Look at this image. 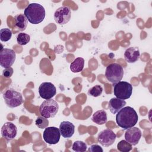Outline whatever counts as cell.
<instances>
[{
  "label": "cell",
  "mask_w": 152,
  "mask_h": 152,
  "mask_svg": "<svg viewBox=\"0 0 152 152\" xmlns=\"http://www.w3.org/2000/svg\"><path fill=\"white\" fill-rule=\"evenodd\" d=\"M107 113L104 110H99L94 112L92 116L91 120L98 125H103L107 122Z\"/></svg>",
  "instance_id": "17"
},
{
  "label": "cell",
  "mask_w": 152,
  "mask_h": 152,
  "mask_svg": "<svg viewBox=\"0 0 152 152\" xmlns=\"http://www.w3.org/2000/svg\"><path fill=\"white\" fill-rule=\"evenodd\" d=\"M59 131L64 138H71L74 134L75 126L69 121H62L59 125Z\"/></svg>",
  "instance_id": "14"
},
{
  "label": "cell",
  "mask_w": 152,
  "mask_h": 152,
  "mask_svg": "<svg viewBox=\"0 0 152 152\" xmlns=\"http://www.w3.org/2000/svg\"><path fill=\"white\" fill-rule=\"evenodd\" d=\"M138 120V116L135 109L131 106H126L119 110L116 116L118 125L124 130L134 126Z\"/></svg>",
  "instance_id": "1"
},
{
  "label": "cell",
  "mask_w": 152,
  "mask_h": 152,
  "mask_svg": "<svg viewBox=\"0 0 152 152\" xmlns=\"http://www.w3.org/2000/svg\"><path fill=\"white\" fill-rule=\"evenodd\" d=\"M61 137V132L59 129L55 126L46 127L43 133V138L44 141L49 144H57Z\"/></svg>",
  "instance_id": "8"
},
{
  "label": "cell",
  "mask_w": 152,
  "mask_h": 152,
  "mask_svg": "<svg viewBox=\"0 0 152 152\" xmlns=\"http://www.w3.org/2000/svg\"><path fill=\"white\" fill-rule=\"evenodd\" d=\"M71 11L68 6H62L58 8L54 14V20L57 24L64 25L69 22L71 19Z\"/></svg>",
  "instance_id": "9"
},
{
  "label": "cell",
  "mask_w": 152,
  "mask_h": 152,
  "mask_svg": "<svg viewBox=\"0 0 152 152\" xmlns=\"http://www.w3.org/2000/svg\"><path fill=\"white\" fill-rule=\"evenodd\" d=\"M39 93L42 99H50L56 95V88L52 83L43 82L39 86Z\"/></svg>",
  "instance_id": "11"
},
{
  "label": "cell",
  "mask_w": 152,
  "mask_h": 152,
  "mask_svg": "<svg viewBox=\"0 0 152 152\" xmlns=\"http://www.w3.org/2000/svg\"><path fill=\"white\" fill-rule=\"evenodd\" d=\"M59 110L58 103L53 99L44 100L39 107V112L42 116L45 118H53Z\"/></svg>",
  "instance_id": "5"
},
{
  "label": "cell",
  "mask_w": 152,
  "mask_h": 152,
  "mask_svg": "<svg viewBox=\"0 0 152 152\" xmlns=\"http://www.w3.org/2000/svg\"><path fill=\"white\" fill-rule=\"evenodd\" d=\"M105 76L106 79L113 84L120 81L124 76L122 66L117 63H113L109 65L106 69Z\"/></svg>",
  "instance_id": "4"
},
{
  "label": "cell",
  "mask_w": 152,
  "mask_h": 152,
  "mask_svg": "<svg viewBox=\"0 0 152 152\" xmlns=\"http://www.w3.org/2000/svg\"><path fill=\"white\" fill-rule=\"evenodd\" d=\"M103 91V88L100 85H96L90 88L88 91V94L93 97H96L100 96Z\"/></svg>",
  "instance_id": "24"
},
{
  "label": "cell",
  "mask_w": 152,
  "mask_h": 152,
  "mask_svg": "<svg viewBox=\"0 0 152 152\" xmlns=\"http://www.w3.org/2000/svg\"><path fill=\"white\" fill-rule=\"evenodd\" d=\"M15 26L20 31H24L27 26L28 20L24 14H17L14 17Z\"/></svg>",
  "instance_id": "18"
},
{
  "label": "cell",
  "mask_w": 152,
  "mask_h": 152,
  "mask_svg": "<svg viewBox=\"0 0 152 152\" xmlns=\"http://www.w3.org/2000/svg\"><path fill=\"white\" fill-rule=\"evenodd\" d=\"M113 94L116 98L126 100L128 99L132 93V85L126 81H119L113 84Z\"/></svg>",
  "instance_id": "3"
},
{
  "label": "cell",
  "mask_w": 152,
  "mask_h": 152,
  "mask_svg": "<svg viewBox=\"0 0 152 152\" xmlns=\"http://www.w3.org/2000/svg\"><path fill=\"white\" fill-rule=\"evenodd\" d=\"M12 31L8 28H4L0 30V39L2 42H7L11 39Z\"/></svg>",
  "instance_id": "23"
},
{
  "label": "cell",
  "mask_w": 152,
  "mask_h": 152,
  "mask_svg": "<svg viewBox=\"0 0 152 152\" xmlns=\"http://www.w3.org/2000/svg\"><path fill=\"white\" fill-rule=\"evenodd\" d=\"M13 72H14V69L12 68L11 67L7 68L2 71V75L4 78H8L12 76Z\"/></svg>",
  "instance_id": "26"
},
{
  "label": "cell",
  "mask_w": 152,
  "mask_h": 152,
  "mask_svg": "<svg viewBox=\"0 0 152 152\" xmlns=\"http://www.w3.org/2000/svg\"><path fill=\"white\" fill-rule=\"evenodd\" d=\"M35 124L40 129L46 128L49 125V121L43 116H38L35 121Z\"/></svg>",
  "instance_id": "25"
},
{
  "label": "cell",
  "mask_w": 152,
  "mask_h": 152,
  "mask_svg": "<svg viewBox=\"0 0 152 152\" xmlns=\"http://www.w3.org/2000/svg\"><path fill=\"white\" fill-rule=\"evenodd\" d=\"M84 59L83 58H77L70 64V69L72 72L77 73L81 72L84 68Z\"/></svg>",
  "instance_id": "19"
},
{
  "label": "cell",
  "mask_w": 152,
  "mask_h": 152,
  "mask_svg": "<svg viewBox=\"0 0 152 152\" xmlns=\"http://www.w3.org/2000/svg\"><path fill=\"white\" fill-rule=\"evenodd\" d=\"M140 56V52L137 47H130L124 53L125 59L128 63L135 62L139 59Z\"/></svg>",
  "instance_id": "15"
},
{
  "label": "cell",
  "mask_w": 152,
  "mask_h": 152,
  "mask_svg": "<svg viewBox=\"0 0 152 152\" xmlns=\"http://www.w3.org/2000/svg\"><path fill=\"white\" fill-rule=\"evenodd\" d=\"M125 104L126 102L124 100L113 97L109 102V108L112 113L116 114L119 110L124 107Z\"/></svg>",
  "instance_id": "16"
},
{
  "label": "cell",
  "mask_w": 152,
  "mask_h": 152,
  "mask_svg": "<svg viewBox=\"0 0 152 152\" xmlns=\"http://www.w3.org/2000/svg\"><path fill=\"white\" fill-rule=\"evenodd\" d=\"M17 134V128L12 122H5L1 128L2 137L7 141H11L14 139Z\"/></svg>",
  "instance_id": "12"
},
{
  "label": "cell",
  "mask_w": 152,
  "mask_h": 152,
  "mask_svg": "<svg viewBox=\"0 0 152 152\" xmlns=\"http://www.w3.org/2000/svg\"><path fill=\"white\" fill-rule=\"evenodd\" d=\"M116 135L110 129H105L100 131L97 136L98 142L103 147H107L112 145L115 141Z\"/></svg>",
  "instance_id": "10"
},
{
  "label": "cell",
  "mask_w": 152,
  "mask_h": 152,
  "mask_svg": "<svg viewBox=\"0 0 152 152\" xmlns=\"http://www.w3.org/2000/svg\"><path fill=\"white\" fill-rule=\"evenodd\" d=\"M88 151L90 152H103V150L98 144H93L89 147Z\"/></svg>",
  "instance_id": "27"
},
{
  "label": "cell",
  "mask_w": 152,
  "mask_h": 152,
  "mask_svg": "<svg viewBox=\"0 0 152 152\" xmlns=\"http://www.w3.org/2000/svg\"><path fill=\"white\" fill-rule=\"evenodd\" d=\"M24 14L30 23L38 24L43 21L46 12L42 5L37 3H31L25 8Z\"/></svg>",
  "instance_id": "2"
},
{
  "label": "cell",
  "mask_w": 152,
  "mask_h": 152,
  "mask_svg": "<svg viewBox=\"0 0 152 152\" xmlns=\"http://www.w3.org/2000/svg\"><path fill=\"white\" fill-rule=\"evenodd\" d=\"M132 145L126 140H121L117 144V149L121 152H128L132 150Z\"/></svg>",
  "instance_id": "20"
},
{
  "label": "cell",
  "mask_w": 152,
  "mask_h": 152,
  "mask_svg": "<svg viewBox=\"0 0 152 152\" xmlns=\"http://www.w3.org/2000/svg\"><path fill=\"white\" fill-rule=\"evenodd\" d=\"M15 52L14 50L3 48L0 52V65L2 68L11 67L15 60Z\"/></svg>",
  "instance_id": "7"
},
{
  "label": "cell",
  "mask_w": 152,
  "mask_h": 152,
  "mask_svg": "<svg viewBox=\"0 0 152 152\" xmlns=\"http://www.w3.org/2000/svg\"><path fill=\"white\" fill-rule=\"evenodd\" d=\"M30 40V36L24 33H20L17 36V42L21 46L27 45Z\"/></svg>",
  "instance_id": "22"
},
{
  "label": "cell",
  "mask_w": 152,
  "mask_h": 152,
  "mask_svg": "<svg viewBox=\"0 0 152 152\" xmlns=\"http://www.w3.org/2000/svg\"><path fill=\"white\" fill-rule=\"evenodd\" d=\"M86 144L82 141H75L72 146V149L76 152H84L87 150Z\"/></svg>",
  "instance_id": "21"
},
{
  "label": "cell",
  "mask_w": 152,
  "mask_h": 152,
  "mask_svg": "<svg viewBox=\"0 0 152 152\" xmlns=\"http://www.w3.org/2000/svg\"><path fill=\"white\" fill-rule=\"evenodd\" d=\"M3 98L6 104L10 108L20 106L24 101L21 93L12 88L8 89L4 93Z\"/></svg>",
  "instance_id": "6"
},
{
  "label": "cell",
  "mask_w": 152,
  "mask_h": 152,
  "mask_svg": "<svg viewBox=\"0 0 152 152\" xmlns=\"http://www.w3.org/2000/svg\"><path fill=\"white\" fill-rule=\"evenodd\" d=\"M141 137V131L137 127H131L126 129L125 133V140L132 145H137Z\"/></svg>",
  "instance_id": "13"
}]
</instances>
